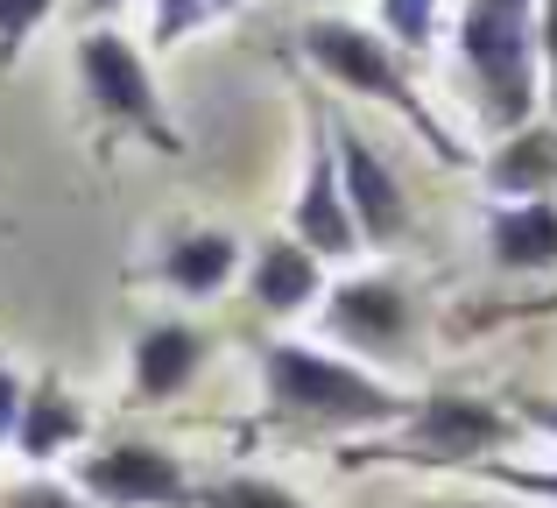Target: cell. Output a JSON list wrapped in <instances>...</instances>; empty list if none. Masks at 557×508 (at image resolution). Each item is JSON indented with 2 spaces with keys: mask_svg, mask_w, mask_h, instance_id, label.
Here are the masks:
<instances>
[{
  "mask_svg": "<svg viewBox=\"0 0 557 508\" xmlns=\"http://www.w3.org/2000/svg\"><path fill=\"white\" fill-rule=\"evenodd\" d=\"M85 431H92V417H85V402L71 396L64 374H36L22 396V424H14V453L28 459V467H50V459H64L71 445H85Z\"/></svg>",
  "mask_w": 557,
  "mask_h": 508,
  "instance_id": "obj_11",
  "label": "cell"
},
{
  "mask_svg": "<svg viewBox=\"0 0 557 508\" xmlns=\"http://www.w3.org/2000/svg\"><path fill=\"white\" fill-rule=\"evenodd\" d=\"M502 481L530 487V495H557V473H516V467H502Z\"/></svg>",
  "mask_w": 557,
  "mask_h": 508,
  "instance_id": "obj_23",
  "label": "cell"
},
{
  "mask_svg": "<svg viewBox=\"0 0 557 508\" xmlns=\"http://www.w3.org/2000/svg\"><path fill=\"white\" fill-rule=\"evenodd\" d=\"M522 410H530V424H544V431H557V402H544V396H530V402H522Z\"/></svg>",
  "mask_w": 557,
  "mask_h": 508,
  "instance_id": "obj_24",
  "label": "cell"
},
{
  "mask_svg": "<svg viewBox=\"0 0 557 508\" xmlns=\"http://www.w3.org/2000/svg\"><path fill=\"white\" fill-rule=\"evenodd\" d=\"M247 289H255V303L269 318L304 311V303L318 297V255L297 248V240H269V248L255 255V269H247Z\"/></svg>",
  "mask_w": 557,
  "mask_h": 508,
  "instance_id": "obj_13",
  "label": "cell"
},
{
  "mask_svg": "<svg viewBox=\"0 0 557 508\" xmlns=\"http://www.w3.org/2000/svg\"><path fill=\"white\" fill-rule=\"evenodd\" d=\"M536 36H544V64H550V92H557V0H544V22H536Z\"/></svg>",
  "mask_w": 557,
  "mask_h": 508,
  "instance_id": "obj_22",
  "label": "cell"
},
{
  "mask_svg": "<svg viewBox=\"0 0 557 508\" xmlns=\"http://www.w3.org/2000/svg\"><path fill=\"white\" fill-rule=\"evenodd\" d=\"M325 135H332V156H339V191H346V212L360 226V248H388V240L409 234V198L395 184V170L381 163V149L360 135L354 121H332L325 113Z\"/></svg>",
  "mask_w": 557,
  "mask_h": 508,
  "instance_id": "obj_6",
  "label": "cell"
},
{
  "mask_svg": "<svg viewBox=\"0 0 557 508\" xmlns=\"http://www.w3.org/2000/svg\"><path fill=\"white\" fill-rule=\"evenodd\" d=\"M190 508H311V501L289 495L283 481H261V473H219V481H198Z\"/></svg>",
  "mask_w": 557,
  "mask_h": 508,
  "instance_id": "obj_17",
  "label": "cell"
},
{
  "mask_svg": "<svg viewBox=\"0 0 557 508\" xmlns=\"http://www.w3.org/2000/svg\"><path fill=\"white\" fill-rule=\"evenodd\" d=\"M78 8H85V14H92V22H99V14H113V8H121V0H78Z\"/></svg>",
  "mask_w": 557,
  "mask_h": 508,
  "instance_id": "obj_25",
  "label": "cell"
},
{
  "mask_svg": "<svg viewBox=\"0 0 557 508\" xmlns=\"http://www.w3.org/2000/svg\"><path fill=\"white\" fill-rule=\"evenodd\" d=\"M459 57L480 85V113L502 135H522L536 107V0H466Z\"/></svg>",
  "mask_w": 557,
  "mask_h": 508,
  "instance_id": "obj_2",
  "label": "cell"
},
{
  "mask_svg": "<svg viewBox=\"0 0 557 508\" xmlns=\"http://www.w3.org/2000/svg\"><path fill=\"white\" fill-rule=\"evenodd\" d=\"M261 396L289 424H325V431H368L409 417V402L395 388H381L368 368L339 354H318L304 339H269L261 346Z\"/></svg>",
  "mask_w": 557,
  "mask_h": 508,
  "instance_id": "obj_1",
  "label": "cell"
},
{
  "mask_svg": "<svg viewBox=\"0 0 557 508\" xmlns=\"http://www.w3.org/2000/svg\"><path fill=\"white\" fill-rule=\"evenodd\" d=\"M403 424H409V431L395 438V453H403V459H437V467H466V459L494 453V445L508 438V417L487 410V402H473V396L409 402Z\"/></svg>",
  "mask_w": 557,
  "mask_h": 508,
  "instance_id": "obj_8",
  "label": "cell"
},
{
  "mask_svg": "<svg viewBox=\"0 0 557 508\" xmlns=\"http://www.w3.org/2000/svg\"><path fill=\"white\" fill-rule=\"evenodd\" d=\"M233 14H240V0H156L149 42H156V50H177V42L205 36V28H219V22H233Z\"/></svg>",
  "mask_w": 557,
  "mask_h": 508,
  "instance_id": "obj_16",
  "label": "cell"
},
{
  "mask_svg": "<svg viewBox=\"0 0 557 508\" xmlns=\"http://www.w3.org/2000/svg\"><path fill=\"white\" fill-rule=\"evenodd\" d=\"M297 42H304V57H311V71H325L332 85L374 99V107L403 113L445 163H459V141H451L445 127H437V113L417 99V85H409V71H403V57H395L388 36H374V28H360V22H339V14H318V22H304Z\"/></svg>",
  "mask_w": 557,
  "mask_h": 508,
  "instance_id": "obj_3",
  "label": "cell"
},
{
  "mask_svg": "<svg viewBox=\"0 0 557 508\" xmlns=\"http://www.w3.org/2000/svg\"><path fill=\"white\" fill-rule=\"evenodd\" d=\"M381 36H388L395 50H431L437 0H381Z\"/></svg>",
  "mask_w": 557,
  "mask_h": 508,
  "instance_id": "obj_18",
  "label": "cell"
},
{
  "mask_svg": "<svg viewBox=\"0 0 557 508\" xmlns=\"http://www.w3.org/2000/svg\"><path fill=\"white\" fill-rule=\"evenodd\" d=\"M198 374H205V332L190 318H156L135 332V354H127L135 402H177Z\"/></svg>",
  "mask_w": 557,
  "mask_h": 508,
  "instance_id": "obj_9",
  "label": "cell"
},
{
  "mask_svg": "<svg viewBox=\"0 0 557 508\" xmlns=\"http://www.w3.org/2000/svg\"><path fill=\"white\" fill-rule=\"evenodd\" d=\"M233 269H240V240H233L226 226H190V234H177L163 248V261H156V275L190 303L219 297V289L233 283Z\"/></svg>",
  "mask_w": 557,
  "mask_h": 508,
  "instance_id": "obj_12",
  "label": "cell"
},
{
  "mask_svg": "<svg viewBox=\"0 0 557 508\" xmlns=\"http://www.w3.org/2000/svg\"><path fill=\"white\" fill-rule=\"evenodd\" d=\"M0 508H78V495L64 481H50V473H28V481H14L0 495Z\"/></svg>",
  "mask_w": 557,
  "mask_h": 508,
  "instance_id": "obj_20",
  "label": "cell"
},
{
  "mask_svg": "<svg viewBox=\"0 0 557 508\" xmlns=\"http://www.w3.org/2000/svg\"><path fill=\"white\" fill-rule=\"evenodd\" d=\"M22 396H28V382L0 360V445H14V424H22Z\"/></svg>",
  "mask_w": 557,
  "mask_h": 508,
  "instance_id": "obj_21",
  "label": "cell"
},
{
  "mask_svg": "<svg viewBox=\"0 0 557 508\" xmlns=\"http://www.w3.org/2000/svg\"><path fill=\"white\" fill-rule=\"evenodd\" d=\"M325 325L339 332L346 346L388 354V346H403V339H409V297H403V283H388V275H354V283L332 289Z\"/></svg>",
  "mask_w": 557,
  "mask_h": 508,
  "instance_id": "obj_10",
  "label": "cell"
},
{
  "mask_svg": "<svg viewBox=\"0 0 557 508\" xmlns=\"http://www.w3.org/2000/svg\"><path fill=\"white\" fill-rule=\"evenodd\" d=\"M289 240L311 248L318 261H346L360 248V226L339 191V156H332V135H325V107H311V156H304V191L289 206Z\"/></svg>",
  "mask_w": 557,
  "mask_h": 508,
  "instance_id": "obj_7",
  "label": "cell"
},
{
  "mask_svg": "<svg viewBox=\"0 0 557 508\" xmlns=\"http://www.w3.org/2000/svg\"><path fill=\"white\" fill-rule=\"evenodd\" d=\"M494 261L502 269H544V261H557V206L550 198H522V206L494 212Z\"/></svg>",
  "mask_w": 557,
  "mask_h": 508,
  "instance_id": "obj_14",
  "label": "cell"
},
{
  "mask_svg": "<svg viewBox=\"0 0 557 508\" xmlns=\"http://www.w3.org/2000/svg\"><path fill=\"white\" fill-rule=\"evenodd\" d=\"M57 14V0H0V71L36 42V28Z\"/></svg>",
  "mask_w": 557,
  "mask_h": 508,
  "instance_id": "obj_19",
  "label": "cell"
},
{
  "mask_svg": "<svg viewBox=\"0 0 557 508\" xmlns=\"http://www.w3.org/2000/svg\"><path fill=\"white\" fill-rule=\"evenodd\" d=\"M494 191L508 198H544V184H557V127H522L508 135V149L494 156Z\"/></svg>",
  "mask_w": 557,
  "mask_h": 508,
  "instance_id": "obj_15",
  "label": "cell"
},
{
  "mask_svg": "<svg viewBox=\"0 0 557 508\" xmlns=\"http://www.w3.org/2000/svg\"><path fill=\"white\" fill-rule=\"evenodd\" d=\"M71 481H78V495H92L99 508H190L198 501V473L156 438L92 445V453L71 467Z\"/></svg>",
  "mask_w": 557,
  "mask_h": 508,
  "instance_id": "obj_5",
  "label": "cell"
},
{
  "mask_svg": "<svg viewBox=\"0 0 557 508\" xmlns=\"http://www.w3.org/2000/svg\"><path fill=\"white\" fill-rule=\"evenodd\" d=\"M78 85H85V107H92L107 127L141 135L156 156H184V135L170 127V107H163V85H156L141 42H127L121 28L92 22L78 36Z\"/></svg>",
  "mask_w": 557,
  "mask_h": 508,
  "instance_id": "obj_4",
  "label": "cell"
}]
</instances>
